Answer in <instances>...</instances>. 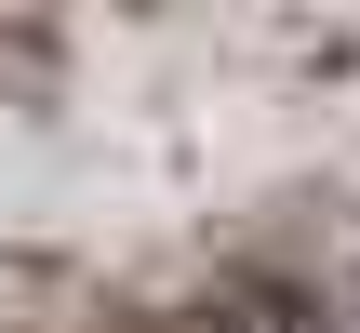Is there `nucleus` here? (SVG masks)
I'll use <instances>...</instances> for the list:
<instances>
[{"label": "nucleus", "mask_w": 360, "mask_h": 333, "mask_svg": "<svg viewBox=\"0 0 360 333\" xmlns=\"http://www.w3.org/2000/svg\"><path fill=\"white\" fill-rule=\"evenodd\" d=\"M174 333H360V280H227Z\"/></svg>", "instance_id": "f257e3e1"}]
</instances>
